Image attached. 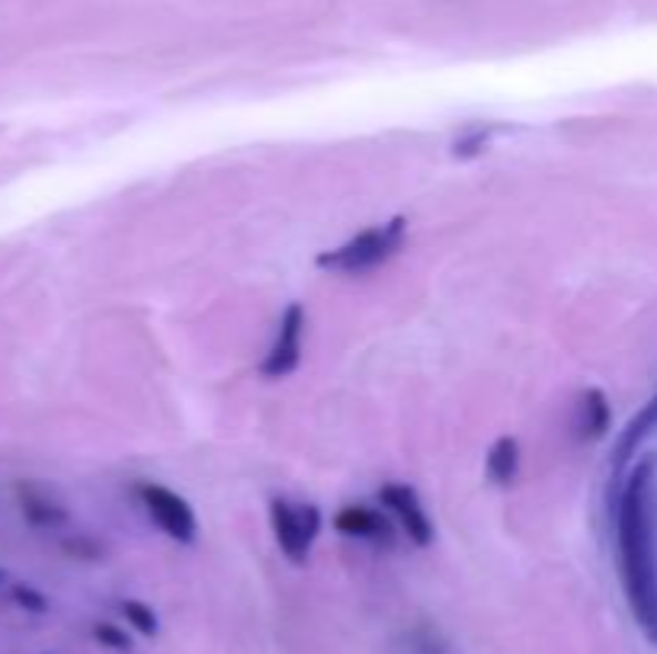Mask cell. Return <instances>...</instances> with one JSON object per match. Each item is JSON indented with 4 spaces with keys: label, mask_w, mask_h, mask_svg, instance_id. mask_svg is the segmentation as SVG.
Instances as JSON below:
<instances>
[{
    "label": "cell",
    "mask_w": 657,
    "mask_h": 654,
    "mask_svg": "<svg viewBox=\"0 0 657 654\" xmlns=\"http://www.w3.org/2000/svg\"><path fill=\"white\" fill-rule=\"evenodd\" d=\"M408 238V218L404 215H391L389 222H379L366 232H359L357 238L343 241L333 251H321L315 257V267L325 273H340V276H362L372 273L382 264H389L391 257H398V251L404 247Z\"/></svg>",
    "instance_id": "2"
},
{
    "label": "cell",
    "mask_w": 657,
    "mask_h": 654,
    "mask_svg": "<svg viewBox=\"0 0 657 654\" xmlns=\"http://www.w3.org/2000/svg\"><path fill=\"white\" fill-rule=\"evenodd\" d=\"M17 504H20V513L23 520L30 523L32 530H61L71 523V513L68 507L55 501L49 491L35 488V484H17Z\"/></svg>",
    "instance_id": "9"
},
{
    "label": "cell",
    "mask_w": 657,
    "mask_h": 654,
    "mask_svg": "<svg viewBox=\"0 0 657 654\" xmlns=\"http://www.w3.org/2000/svg\"><path fill=\"white\" fill-rule=\"evenodd\" d=\"M657 430V395L638 411V415L632 417L626 423V430L619 433V440H616V449H613V472L616 476H623V469L628 466V459H635L638 456V447L651 437Z\"/></svg>",
    "instance_id": "10"
},
{
    "label": "cell",
    "mask_w": 657,
    "mask_h": 654,
    "mask_svg": "<svg viewBox=\"0 0 657 654\" xmlns=\"http://www.w3.org/2000/svg\"><path fill=\"white\" fill-rule=\"evenodd\" d=\"M494 135H497V125H472L452 142V157H475L481 151H487Z\"/></svg>",
    "instance_id": "13"
},
{
    "label": "cell",
    "mask_w": 657,
    "mask_h": 654,
    "mask_svg": "<svg viewBox=\"0 0 657 654\" xmlns=\"http://www.w3.org/2000/svg\"><path fill=\"white\" fill-rule=\"evenodd\" d=\"M333 530L343 539H359L369 545H382L391 549L394 545V527L386 513H379L376 507L366 504H347L333 513Z\"/></svg>",
    "instance_id": "7"
},
{
    "label": "cell",
    "mask_w": 657,
    "mask_h": 654,
    "mask_svg": "<svg viewBox=\"0 0 657 654\" xmlns=\"http://www.w3.org/2000/svg\"><path fill=\"white\" fill-rule=\"evenodd\" d=\"M655 456L626 472L616 501V549L628 610L645 638L657 645V555H655Z\"/></svg>",
    "instance_id": "1"
},
{
    "label": "cell",
    "mask_w": 657,
    "mask_h": 654,
    "mask_svg": "<svg viewBox=\"0 0 657 654\" xmlns=\"http://www.w3.org/2000/svg\"><path fill=\"white\" fill-rule=\"evenodd\" d=\"M520 466H523V452H520V440L516 437H497L487 456H484V478L494 484V488H510L516 478H520Z\"/></svg>",
    "instance_id": "11"
},
{
    "label": "cell",
    "mask_w": 657,
    "mask_h": 654,
    "mask_svg": "<svg viewBox=\"0 0 657 654\" xmlns=\"http://www.w3.org/2000/svg\"><path fill=\"white\" fill-rule=\"evenodd\" d=\"M135 494H138V501L145 507L151 523L167 535V539H174L179 545H193L196 542L199 520H196L193 504L183 494L164 488V484H157V481H142L135 488Z\"/></svg>",
    "instance_id": "4"
},
{
    "label": "cell",
    "mask_w": 657,
    "mask_h": 654,
    "mask_svg": "<svg viewBox=\"0 0 657 654\" xmlns=\"http://www.w3.org/2000/svg\"><path fill=\"white\" fill-rule=\"evenodd\" d=\"M10 600H13L20 610L35 613V616L49 613V596L42 594V591H35V587H30V584H13V587H10Z\"/></svg>",
    "instance_id": "14"
},
{
    "label": "cell",
    "mask_w": 657,
    "mask_h": 654,
    "mask_svg": "<svg viewBox=\"0 0 657 654\" xmlns=\"http://www.w3.org/2000/svg\"><path fill=\"white\" fill-rule=\"evenodd\" d=\"M269 530L279 545V552L292 562V565H308L311 545L318 542L321 527H325V513L318 504H296L289 498H273L267 507Z\"/></svg>",
    "instance_id": "3"
},
{
    "label": "cell",
    "mask_w": 657,
    "mask_h": 654,
    "mask_svg": "<svg viewBox=\"0 0 657 654\" xmlns=\"http://www.w3.org/2000/svg\"><path fill=\"white\" fill-rule=\"evenodd\" d=\"M376 501L389 510L391 517L401 523V533L408 535L418 549H430L437 539V527L427 513V507L420 501L418 488L404 484V481H386L376 491Z\"/></svg>",
    "instance_id": "6"
},
{
    "label": "cell",
    "mask_w": 657,
    "mask_h": 654,
    "mask_svg": "<svg viewBox=\"0 0 657 654\" xmlns=\"http://www.w3.org/2000/svg\"><path fill=\"white\" fill-rule=\"evenodd\" d=\"M613 427V408L603 388H584L574 405V437L581 443H597Z\"/></svg>",
    "instance_id": "8"
},
{
    "label": "cell",
    "mask_w": 657,
    "mask_h": 654,
    "mask_svg": "<svg viewBox=\"0 0 657 654\" xmlns=\"http://www.w3.org/2000/svg\"><path fill=\"white\" fill-rule=\"evenodd\" d=\"M93 638H96L103 648H110V652H132V638L122 632L120 625L96 623L93 625Z\"/></svg>",
    "instance_id": "15"
},
{
    "label": "cell",
    "mask_w": 657,
    "mask_h": 654,
    "mask_svg": "<svg viewBox=\"0 0 657 654\" xmlns=\"http://www.w3.org/2000/svg\"><path fill=\"white\" fill-rule=\"evenodd\" d=\"M3 581H7V574H3V571H0V584H3Z\"/></svg>",
    "instance_id": "16"
},
{
    "label": "cell",
    "mask_w": 657,
    "mask_h": 654,
    "mask_svg": "<svg viewBox=\"0 0 657 654\" xmlns=\"http://www.w3.org/2000/svg\"><path fill=\"white\" fill-rule=\"evenodd\" d=\"M305 327H308V311L301 302H289L279 315L276 325V337L273 347L267 350V357L260 359V376L276 382L286 379L299 369L301 362V347H305Z\"/></svg>",
    "instance_id": "5"
},
{
    "label": "cell",
    "mask_w": 657,
    "mask_h": 654,
    "mask_svg": "<svg viewBox=\"0 0 657 654\" xmlns=\"http://www.w3.org/2000/svg\"><path fill=\"white\" fill-rule=\"evenodd\" d=\"M120 613L125 616V623L132 625L138 635H145V638H154L161 632L157 613L151 610L148 603H142V600H122Z\"/></svg>",
    "instance_id": "12"
}]
</instances>
